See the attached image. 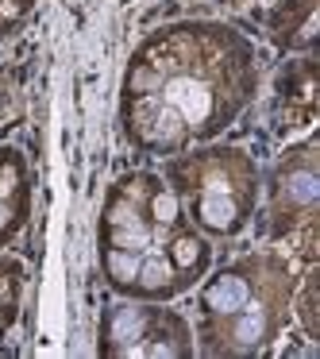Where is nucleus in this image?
I'll use <instances>...</instances> for the list:
<instances>
[{"mask_svg":"<svg viewBox=\"0 0 320 359\" xmlns=\"http://www.w3.org/2000/svg\"><path fill=\"white\" fill-rule=\"evenodd\" d=\"M166 104H174L186 124H201V120L212 112V93L201 86V81L174 78L170 86H166Z\"/></svg>","mask_w":320,"mask_h":359,"instance_id":"nucleus-1","label":"nucleus"},{"mask_svg":"<svg viewBox=\"0 0 320 359\" xmlns=\"http://www.w3.org/2000/svg\"><path fill=\"white\" fill-rule=\"evenodd\" d=\"M209 305L216 313H235L247 305V282L243 278H220L216 286L209 290Z\"/></svg>","mask_w":320,"mask_h":359,"instance_id":"nucleus-2","label":"nucleus"},{"mask_svg":"<svg viewBox=\"0 0 320 359\" xmlns=\"http://www.w3.org/2000/svg\"><path fill=\"white\" fill-rule=\"evenodd\" d=\"M201 220H204L209 228H232V220H235L232 197H228V194H204V201H201Z\"/></svg>","mask_w":320,"mask_h":359,"instance_id":"nucleus-3","label":"nucleus"},{"mask_svg":"<svg viewBox=\"0 0 320 359\" xmlns=\"http://www.w3.org/2000/svg\"><path fill=\"white\" fill-rule=\"evenodd\" d=\"M135 278H139L147 290H158V286H166V282H170V263H166L158 251H151V255L139 263V274H135Z\"/></svg>","mask_w":320,"mask_h":359,"instance_id":"nucleus-4","label":"nucleus"},{"mask_svg":"<svg viewBox=\"0 0 320 359\" xmlns=\"http://www.w3.org/2000/svg\"><path fill=\"white\" fill-rule=\"evenodd\" d=\"M116 248H124V251H143V248H151V232L139 224V220H127V224H116Z\"/></svg>","mask_w":320,"mask_h":359,"instance_id":"nucleus-5","label":"nucleus"},{"mask_svg":"<svg viewBox=\"0 0 320 359\" xmlns=\"http://www.w3.org/2000/svg\"><path fill=\"white\" fill-rule=\"evenodd\" d=\"M263 332H266V317H263L258 305H251V309L239 317V325H235V340H239V344H255V340H263Z\"/></svg>","mask_w":320,"mask_h":359,"instance_id":"nucleus-6","label":"nucleus"},{"mask_svg":"<svg viewBox=\"0 0 320 359\" xmlns=\"http://www.w3.org/2000/svg\"><path fill=\"white\" fill-rule=\"evenodd\" d=\"M289 197L293 201H301V205H309V201H316L320 197V182H316V174H309V170H297V174H289Z\"/></svg>","mask_w":320,"mask_h":359,"instance_id":"nucleus-7","label":"nucleus"},{"mask_svg":"<svg viewBox=\"0 0 320 359\" xmlns=\"http://www.w3.org/2000/svg\"><path fill=\"white\" fill-rule=\"evenodd\" d=\"M139 251H124V248H116L109 255V271L116 274L120 282H135V274H139Z\"/></svg>","mask_w":320,"mask_h":359,"instance_id":"nucleus-8","label":"nucleus"},{"mask_svg":"<svg viewBox=\"0 0 320 359\" xmlns=\"http://www.w3.org/2000/svg\"><path fill=\"white\" fill-rule=\"evenodd\" d=\"M143 332V313L139 309H120L112 320V340H135Z\"/></svg>","mask_w":320,"mask_h":359,"instance_id":"nucleus-9","label":"nucleus"},{"mask_svg":"<svg viewBox=\"0 0 320 359\" xmlns=\"http://www.w3.org/2000/svg\"><path fill=\"white\" fill-rule=\"evenodd\" d=\"M155 135H158V140H174V135H178L181 132V124H186V120H181V112L178 109H174V104H166V109L162 112H158V120H155Z\"/></svg>","mask_w":320,"mask_h":359,"instance_id":"nucleus-10","label":"nucleus"},{"mask_svg":"<svg viewBox=\"0 0 320 359\" xmlns=\"http://www.w3.org/2000/svg\"><path fill=\"white\" fill-rule=\"evenodd\" d=\"M151 212H155L158 224H174V217H178V197H174V194H158L155 201H151Z\"/></svg>","mask_w":320,"mask_h":359,"instance_id":"nucleus-11","label":"nucleus"},{"mask_svg":"<svg viewBox=\"0 0 320 359\" xmlns=\"http://www.w3.org/2000/svg\"><path fill=\"white\" fill-rule=\"evenodd\" d=\"M197 255H201V243H197L193 236H181V240L174 243V263H178V266L197 263Z\"/></svg>","mask_w":320,"mask_h":359,"instance_id":"nucleus-12","label":"nucleus"},{"mask_svg":"<svg viewBox=\"0 0 320 359\" xmlns=\"http://www.w3.org/2000/svg\"><path fill=\"white\" fill-rule=\"evenodd\" d=\"M12 189H16V174L4 170V174H0V201H4V197H8Z\"/></svg>","mask_w":320,"mask_h":359,"instance_id":"nucleus-13","label":"nucleus"},{"mask_svg":"<svg viewBox=\"0 0 320 359\" xmlns=\"http://www.w3.org/2000/svg\"><path fill=\"white\" fill-rule=\"evenodd\" d=\"M143 355H174L170 344H151V348H143Z\"/></svg>","mask_w":320,"mask_h":359,"instance_id":"nucleus-14","label":"nucleus"},{"mask_svg":"<svg viewBox=\"0 0 320 359\" xmlns=\"http://www.w3.org/2000/svg\"><path fill=\"white\" fill-rule=\"evenodd\" d=\"M209 194H228L224 178H209Z\"/></svg>","mask_w":320,"mask_h":359,"instance_id":"nucleus-15","label":"nucleus"},{"mask_svg":"<svg viewBox=\"0 0 320 359\" xmlns=\"http://www.w3.org/2000/svg\"><path fill=\"white\" fill-rule=\"evenodd\" d=\"M8 217H12V212H8V205H4V201H0V228H4V224H8Z\"/></svg>","mask_w":320,"mask_h":359,"instance_id":"nucleus-16","label":"nucleus"}]
</instances>
